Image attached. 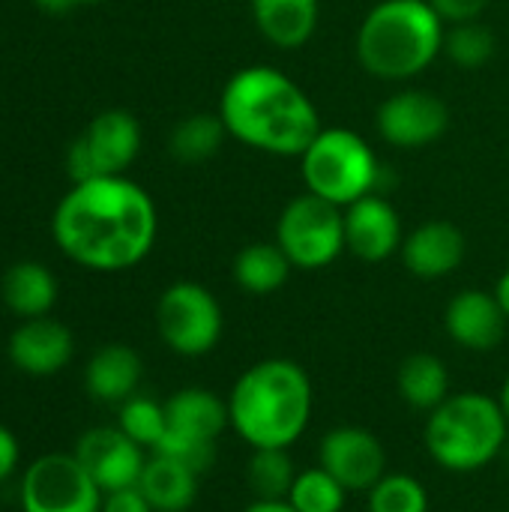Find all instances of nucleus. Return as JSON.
<instances>
[{
	"instance_id": "13",
	"label": "nucleus",
	"mask_w": 509,
	"mask_h": 512,
	"mask_svg": "<svg viewBox=\"0 0 509 512\" xmlns=\"http://www.w3.org/2000/svg\"><path fill=\"white\" fill-rule=\"evenodd\" d=\"M318 465L348 492H369L387 474V450L363 426H336L318 444Z\"/></svg>"
},
{
	"instance_id": "34",
	"label": "nucleus",
	"mask_w": 509,
	"mask_h": 512,
	"mask_svg": "<svg viewBox=\"0 0 509 512\" xmlns=\"http://www.w3.org/2000/svg\"><path fill=\"white\" fill-rule=\"evenodd\" d=\"M243 512H297L288 501H252Z\"/></svg>"
},
{
	"instance_id": "21",
	"label": "nucleus",
	"mask_w": 509,
	"mask_h": 512,
	"mask_svg": "<svg viewBox=\"0 0 509 512\" xmlns=\"http://www.w3.org/2000/svg\"><path fill=\"white\" fill-rule=\"evenodd\" d=\"M198 477L201 474H195L189 465L171 456L153 453L147 456L138 489L153 512H186L198 498Z\"/></svg>"
},
{
	"instance_id": "25",
	"label": "nucleus",
	"mask_w": 509,
	"mask_h": 512,
	"mask_svg": "<svg viewBox=\"0 0 509 512\" xmlns=\"http://www.w3.org/2000/svg\"><path fill=\"white\" fill-rule=\"evenodd\" d=\"M225 138H228V129H225L219 111H216V114L198 111V114L183 117V120L171 129V135H168V150H171V156H174L177 162H183V165H198V162L213 159V156L222 150Z\"/></svg>"
},
{
	"instance_id": "36",
	"label": "nucleus",
	"mask_w": 509,
	"mask_h": 512,
	"mask_svg": "<svg viewBox=\"0 0 509 512\" xmlns=\"http://www.w3.org/2000/svg\"><path fill=\"white\" fill-rule=\"evenodd\" d=\"M498 402H501V408H504V417H507V423H509V375H507V381L501 384V393H498Z\"/></svg>"
},
{
	"instance_id": "20",
	"label": "nucleus",
	"mask_w": 509,
	"mask_h": 512,
	"mask_svg": "<svg viewBox=\"0 0 509 512\" xmlns=\"http://www.w3.org/2000/svg\"><path fill=\"white\" fill-rule=\"evenodd\" d=\"M321 15V0H252V21L258 33L282 51L303 48Z\"/></svg>"
},
{
	"instance_id": "16",
	"label": "nucleus",
	"mask_w": 509,
	"mask_h": 512,
	"mask_svg": "<svg viewBox=\"0 0 509 512\" xmlns=\"http://www.w3.org/2000/svg\"><path fill=\"white\" fill-rule=\"evenodd\" d=\"M12 366L30 378H54L63 372L75 354V339L66 324L42 315L21 321L6 345Z\"/></svg>"
},
{
	"instance_id": "27",
	"label": "nucleus",
	"mask_w": 509,
	"mask_h": 512,
	"mask_svg": "<svg viewBox=\"0 0 509 512\" xmlns=\"http://www.w3.org/2000/svg\"><path fill=\"white\" fill-rule=\"evenodd\" d=\"M348 495L351 492L318 465V468H306L297 474L288 492V504L297 512H342Z\"/></svg>"
},
{
	"instance_id": "10",
	"label": "nucleus",
	"mask_w": 509,
	"mask_h": 512,
	"mask_svg": "<svg viewBox=\"0 0 509 512\" xmlns=\"http://www.w3.org/2000/svg\"><path fill=\"white\" fill-rule=\"evenodd\" d=\"M141 153V123L123 108L96 114L84 132L66 150V168L72 183L120 177Z\"/></svg>"
},
{
	"instance_id": "5",
	"label": "nucleus",
	"mask_w": 509,
	"mask_h": 512,
	"mask_svg": "<svg viewBox=\"0 0 509 512\" xmlns=\"http://www.w3.org/2000/svg\"><path fill=\"white\" fill-rule=\"evenodd\" d=\"M429 459L447 474H477L509 444V423L498 396L465 390L450 393L423 426Z\"/></svg>"
},
{
	"instance_id": "18",
	"label": "nucleus",
	"mask_w": 509,
	"mask_h": 512,
	"mask_svg": "<svg viewBox=\"0 0 509 512\" xmlns=\"http://www.w3.org/2000/svg\"><path fill=\"white\" fill-rule=\"evenodd\" d=\"M399 255L417 279H444L465 261V234L447 219H432L405 234Z\"/></svg>"
},
{
	"instance_id": "8",
	"label": "nucleus",
	"mask_w": 509,
	"mask_h": 512,
	"mask_svg": "<svg viewBox=\"0 0 509 512\" xmlns=\"http://www.w3.org/2000/svg\"><path fill=\"white\" fill-rule=\"evenodd\" d=\"M276 243L294 270H324L345 252V213L342 207L303 192L282 207Z\"/></svg>"
},
{
	"instance_id": "1",
	"label": "nucleus",
	"mask_w": 509,
	"mask_h": 512,
	"mask_svg": "<svg viewBox=\"0 0 509 512\" xmlns=\"http://www.w3.org/2000/svg\"><path fill=\"white\" fill-rule=\"evenodd\" d=\"M156 234V204L150 192L126 174L72 183L51 216L57 249L93 273L138 267L153 252Z\"/></svg>"
},
{
	"instance_id": "32",
	"label": "nucleus",
	"mask_w": 509,
	"mask_h": 512,
	"mask_svg": "<svg viewBox=\"0 0 509 512\" xmlns=\"http://www.w3.org/2000/svg\"><path fill=\"white\" fill-rule=\"evenodd\" d=\"M102 512H153V507L147 504L138 486H129V489L108 492L102 498Z\"/></svg>"
},
{
	"instance_id": "2",
	"label": "nucleus",
	"mask_w": 509,
	"mask_h": 512,
	"mask_svg": "<svg viewBox=\"0 0 509 512\" xmlns=\"http://www.w3.org/2000/svg\"><path fill=\"white\" fill-rule=\"evenodd\" d=\"M219 117L228 138L267 156H300L324 129L312 96L267 63L243 66L225 81Z\"/></svg>"
},
{
	"instance_id": "12",
	"label": "nucleus",
	"mask_w": 509,
	"mask_h": 512,
	"mask_svg": "<svg viewBox=\"0 0 509 512\" xmlns=\"http://www.w3.org/2000/svg\"><path fill=\"white\" fill-rule=\"evenodd\" d=\"M375 126L387 144L399 150H423L447 132L450 108L432 90L405 87L378 105Z\"/></svg>"
},
{
	"instance_id": "7",
	"label": "nucleus",
	"mask_w": 509,
	"mask_h": 512,
	"mask_svg": "<svg viewBox=\"0 0 509 512\" xmlns=\"http://www.w3.org/2000/svg\"><path fill=\"white\" fill-rule=\"evenodd\" d=\"M168 432L153 453L171 456L204 474L216 462V444L225 429H231L228 399L207 387H183L165 402Z\"/></svg>"
},
{
	"instance_id": "19",
	"label": "nucleus",
	"mask_w": 509,
	"mask_h": 512,
	"mask_svg": "<svg viewBox=\"0 0 509 512\" xmlns=\"http://www.w3.org/2000/svg\"><path fill=\"white\" fill-rule=\"evenodd\" d=\"M141 375H144V363L138 351L123 342H111L90 357L84 372V387L102 405H123L129 396L138 393Z\"/></svg>"
},
{
	"instance_id": "4",
	"label": "nucleus",
	"mask_w": 509,
	"mask_h": 512,
	"mask_svg": "<svg viewBox=\"0 0 509 512\" xmlns=\"http://www.w3.org/2000/svg\"><path fill=\"white\" fill-rule=\"evenodd\" d=\"M444 30L429 0H381L357 30V60L378 81H411L444 54Z\"/></svg>"
},
{
	"instance_id": "6",
	"label": "nucleus",
	"mask_w": 509,
	"mask_h": 512,
	"mask_svg": "<svg viewBox=\"0 0 509 512\" xmlns=\"http://www.w3.org/2000/svg\"><path fill=\"white\" fill-rule=\"evenodd\" d=\"M297 159L306 192L336 207H348L381 189V162L354 129H321Z\"/></svg>"
},
{
	"instance_id": "30",
	"label": "nucleus",
	"mask_w": 509,
	"mask_h": 512,
	"mask_svg": "<svg viewBox=\"0 0 509 512\" xmlns=\"http://www.w3.org/2000/svg\"><path fill=\"white\" fill-rule=\"evenodd\" d=\"M495 33L480 21L450 24L444 30V57L462 69H480L495 57Z\"/></svg>"
},
{
	"instance_id": "35",
	"label": "nucleus",
	"mask_w": 509,
	"mask_h": 512,
	"mask_svg": "<svg viewBox=\"0 0 509 512\" xmlns=\"http://www.w3.org/2000/svg\"><path fill=\"white\" fill-rule=\"evenodd\" d=\"M492 294H495L498 306L504 309V315L509 318V270H507V273H501V276H498V282H495V291H492Z\"/></svg>"
},
{
	"instance_id": "24",
	"label": "nucleus",
	"mask_w": 509,
	"mask_h": 512,
	"mask_svg": "<svg viewBox=\"0 0 509 512\" xmlns=\"http://www.w3.org/2000/svg\"><path fill=\"white\" fill-rule=\"evenodd\" d=\"M396 390H399L405 405L429 414L453 393L450 390V369L435 354H426V351L411 354L402 360V366L396 372Z\"/></svg>"
},
{
	"instance_id": "28",
	"label": "nucleus",
	"mask_w": 509,
	"mask_h": 512,
	"mask_svg": "<svg viewBox=\"0 0 509 512\" xmlns=\"http://www.w3.org/2000/svg\"><path fill=\"white\" fill-rule=\"evenodd\" d=\"M117 426L144 450H156L159 441L168 432V414H165V402H156L150 396H129L120 411H117Z\"/></svg>"
},
{
	"instance_id": "26",
	"label": "nucleus",
	"mask_w": 509,
	"mask_h": 512,
	"mask_svg": "<svg viewBox=\"0 0 509 512\" xmlns=\"http://www.w3.org/2000/svg\"><path fill=\"white\" fill-rule=\"evenodd\" d=\"M297 474L291 450H252L246 480L255 501H288Z\"/></svg>"
},
{
	"instance_id": "9",
	"label": "nucleus",
	"mask_w": 509,
	"mask_h": 512,
	"mask_svg": "<svg viewBox=\"0 0 509 512\" xmlns=\"http://www.w3.org/2000/svg\"><path fill=\"white\" fill-rule=\"evenodd\" d=\"M156 330L177 357H207L222 342L225 315L210 288L201 282H174L156 303Z\"/></svg>"
},
{
	"instance_id": "3",
	"label": "nucleus",
	"mask_w": 509,
	"mask_h": 512,
	"mask_svg": "<svg viewBox=\"0 0 509 512\" xmlns=\"http://www.w3.org/2000/svg\"><path fill=\"white\" fill-rule=\"evenodd\" d=\"M312 414V378L288 357L258 360L228 393L231 432L252 450H291L306 435Z\"/></svg>"
},
{
	"instance_id": "14",
	"label": "nucleus",
	"mask_w": 509,
	"mask_h": 512,
	"mask_svg": "<svg viewBox=\"0 0 509 512\" xmlns=\"http://www.w3.org/2000/svg\"><path fill=\"white\" fill-rule=\"evenodd\" d=\"M75 459L102 489V495L138 486L147 465L144 447H138L120 426L87 429L75 444Z\"/></svg>"
},
{
	"instance_id": "29",
	"label": "nucleus",
	"mask_w": 509,
	"mask_h": 512,
	"mask_svg": "<svg viewBox=\"0 0 509 512\" xmlns=\"http://www.w3.org/2000/svg\"><path fill=\"white\" fill-rule=\"evenodd\" d=\"M369 512H429V489L411 477L387 471L369 492H366Z\"/></svg>"
},
{
	"instance_id": "22",
	"label": "nucleus",
	"mask_w": 509,
	"mask_h": 512,
	"mask_svg": "<svg viewBox=\"0 0 509 512\" xmlns=\"http://www.w3.org/2000/svg\"><path fill=\"white\" fill-rule=\"evenodd\" d=\"M0 294H3L6 309L18 315L21 321L42 318L57 303V279L39 261H18L3 273Z\"/></svg>"
},
{
	"instance_id": "37",
	"label": "nucleus",
	"mask_w": 509,
	"mask_h": 512,
	"mask_svg": "<svg viewBox=\"0 0 509 512\" xmlns=\"http://www.w3.org/2000/svg\"><path fill=\"white\" fill-rule=\"evenodd\" d=\"M93 3H102V0H72V6H93Z\"/></svg>"
},
{
	"instance_id": "23",
	"label": "nucleus",
	"mask_w": 509,
	"mask_h": 512,
	"mask_svg": "<svg viewBox=\"0 0 509 512\" xmlns=\"http://www.w3.org/2000/svg\"><path fill=\"white\" fill-rule=\"evenodd\" d=\"M291 270H294V264L288 261V255L279 249L276 240L273 243L258 240V243L243 246L231 264V276H234L237 288L246 294H255V297L276 294L288 282Z\"/></svg>"
},
{
	"instance_id": "15",
	"label": "nucleus",
	"mask_w": 509,
	"mask_h": 512,
	"mask_svg": "<svg viewBox=\"0 0 509 512\" xmlns=\"http://www.w3.org/2000/svg\"><path fill=\"white\" fill-rule=\"evenodd\" d=\"M342 213H345V252H351L354 258L366 264H381L402 249L405 240L402 219L384 195L372 192L342 207Z\"/></svg>"
},
{
	"instance_id": "17",
	"label": "nucleus",
	"mask_w": 509,
	"mask_h": 512,
	"mask_svg": "<svg viewBox=\"0 0 509 512\" xmlns=\"http://www.w3.org/2000/svg\"><path fill=\"white\" fill-rule=\"evenodd\" d=\"M507 315L504 309L498 306L495 294L489 291H480V288H468V291H459L447 309H444V327H447V336L465 348V351H477V354H486V351H495L504 336H507Z\"/></svg>"
},
{
	"instance_id": "33",
	"label": "nucleus",
	"mask_w": 509,
	"mask_h": 512,
	"mask_svg": "<svg viewBox=\"0 0 509 512\" xmlns=\"http://www.w3.org/2000/svg\"><path fill=\"white\" fill-rule=\"evenodd\" d=\"M21 462V447H18V438L12 435V429H6L0 423V486L15 474Z\"/></svg>"
},
{
	"instance_id": "11",
	"label": "nucleus",
	"mask_w": 509,
	"mask_h": 512,
	"mask_svg": "<svg viewBox=\"0 0 509 512\" xmlns=\"http://www.w3.org/2000/svg\"><path fill=\"white\" fill-rule=\"evenodd\" d=\"M102 489L75 453H45L33 459L18 486L21 512H102Z\"/></svg>"
},
{
	"instance_id": "31",
	"label": "nucleus",
	"mask_w": 509,
	"mask_h": 512,
	"mask_svg": "<svg viewBox=\"0 0 509 512\" xmlns=\"http://www.w3.org/2000/svg\"><path fill=\"white\" fill-rule=\"evenodd\" d=\"M429 6L438 12V18L450 24H465V21H480L486 12L489 0H429Z\"/></svg>"
}]
</instances>
